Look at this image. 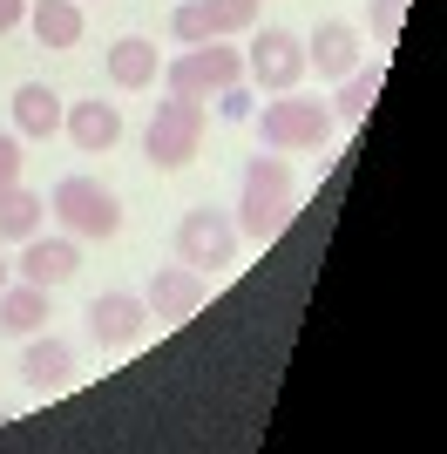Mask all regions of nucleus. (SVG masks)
Instances as JSON below:
<instances>
[{
	"label": "nucleus",
	"mask_w": 447,
	"mask_h": 454,
	"mask_svg": "<svg viewBox=\"0 0 447 454\" xmlns=\"http://www.w3.org/2000/svg\"><path fill=\"white\" fill-rule=\"evenodd\" d=\"M298 217V176L292 163H285L278 150L271 156H251L244 163V190H238V238H251V245H271V238H285V224Z\"/></svg>",
	"instance_id": "obj_1"
},
{
	"label": "nucleus",
	"mask_w": 447,
	"mask_h": 454,
	"mask_svg": "<svg viewBox=\"0 0 447 454\" xmlns=\"http://www.w3.org/2000/svg\"><path fill=\"white\" fill-rule=\"evenodd\" d=\"M251 122H258L264 136V150H278V156H305V150H325L333 143V102H318V95H271L264 109H251Z\"/></svg>",
	"instance_id": "obj_2"
},
{
	"label": "nucleus",
	"mask_w": 447,
	"mask_h": 454,
	"mask_svg": "<svg viewBox=\"0 0 447 454\" xmlns=\"http://www.w3.org/2000/svg\"><path fill=\"white\" fill-rule=\"evenodd\" d=\"M197 143H204V102L197 95H163L156 115H149V129H143V156L156 170H184L197 156Z\"/></svg>",
	"instance_id": "obj_3"
},
{
	"label": "nucleus",
	"mask_w": 447,
	"mask_h": 454,
	"mask_svg": "<svg viewBox=\"0 0 447 454\" xmlns=\"http://www.w3.org/2000/svg\"><path fill=\"white\" fill-rule=\"evenodd\" d=\"M48 210L61 217V231L68 238H115L122 231V197H115L109 184H95V176H61L55 197H48Z\"/></svg>",
	"instance_id": "obj_4"
},
{
	"label": "nucleus",
	"mask_w": 447,
	"mask_h": 454,
	"mask_svg": "<svg viewBox=\"0 0 447 454\" xmlns=\"http://www.w3.org/2000/svg\"><path fill=\"white\" fill-rule=\"evenodd\" d=\"M231 82H244V55H238V48H224V41H197V48H184V55L163 61V89L169 95H197V102H210V95L231 89Z\"/></svg>",
	"instance_id": "obj_5"
},
{
	"label": "nucleus",
	"mask_w": 447,
	"mask_h": 454,
	"mask_svg": "<svg viewBox=\"0 0 447 454\" xmlns=\"http://www.w3.org/2000/svg\"><path fill=\"white\" fill-rule=\"evenodd\" d=\"M176 258H184L190 271H231L238 265V224H231V210H217V204L184 210V224H176Z\"/></svg>",
	"instance_id": "obj_6"
},
{
	"label": "nucleus",
	"mask_w": 447,
	"mask_h": 454,
	"mask_svg": "<svg viewBox=\"0 0 447 454\" xmlns=\"http://www.w3.org/2000/svg\"><path fill=\"white\" fill-rule=\"evenodd\" d=\"M244 75L258 82V89L285 95L305 82V41L292 35V27H264L258 41H251V55H244Z\"/></svg>",
	"instance_id": "obj_7"
},
{
	"label": "nucleus",
	"mask_w": 447,
	"mask_h": 454,
	"mask_svg": "<svg viewBox=\"0 0 447 454\" xmlns=\"http://www.w3.org/2000/svg\"><path fill=\"white\" fill-rule=\"evenodd\" d=\"M74 271H82V238H20V258H14V278H27V285H68Z\"/></svg>",
	"instance_id": "obj_8"
},
{
	"label": "nucleus",
	"mask_w": 447,
	"mask_h": 454,
	"mask_svg": "<svg viewBox=\"0 0 447 454\" xmlns=\"http://www.w3.org/2000/svg\"><path fill=\"white\" fill-rule=\"evenodd\" d=\"M305 68H318V82H346L359 68V27L353 20H318L305 35Z\"/></svg>",
	"instance_id": "obj_9"
},
{
	"label": "nucleus",
	"mask_w": 447,
	"mask_h": 454,
	"mask_svg": "<svg viewBox=\"0 0 447 454\" xmlns=\"http://www.w3.org/2000/svg\"><path fill=\"white\" fill-rule=\"evenodd\" d=\"M143 305H149V319H190L197 305H204V271H190V265H163V271H149V292H143Z\"/></svg>",
	"instance_id": "obj_10"
},
{
	"label": "nucleus",
	"mask_w": 447,
	"mask_h": 454,
	"mask_svg": "<svg viewBox=\"0 0 447 454\" xmlns=\"http://www.w3.org/2000/svg\"><path fill=\"white\" fill-rule=\"evenodd\" d=\"M149 325V305L136 299V292H102V299H89V333L102 346H136Z\"/></svg>",
	"instance_id": "obj_11"
},
{
	"label": "nucleus",
	"mask_w": 447,
	"mask_h": 454,
	"mask_svg": "<svg viewBox=\"0 0 447 454\" xmlns=\"http://www.w3.org/2000/svg\"><path fill=\"white\" fill-rule=\"evenodd\" d=\"M61 129L74 136V150L102 156V150H115V143H122V109H115V102H102V95H89V102L61 109Z\"/></svg>",
	"instance_id": "obj_12"
},
{
	"label": "nucleus",
	"mask_w": 447,
	"mask_h": 454,
	"mask_svg": "<svg viewBox=\"0 0 447 454\" xmlns=\"http://www.w3.org/2000/svg\"><path fill=\"white\" fill-rule=\"evenodd\" d=\"M20 380H27L35 394H61V387H74V346L55 340V333H48V340L35 333L27 353H20Z\"/></svg>",
	"instance_id": "obj_13"
},
{
	"label": "nucleus",
	"mask_w": 447,
	"mask_h": 454,
	"mask_svg": "<svg viewBox=\"0 0 447 454\" xmlns=\"http://www.w3.org/2000/svg\"><path fill=\"white\" fill-rule=\"evenodd\" d=\"M48 319H55V305H48V285L14 278L7 292H0V333H14V340H35Z\"/></svg>",
	"instance_id": "obj_14"
},
{
	"label": "nucleus",
	"mask_w": 447,
	"mask_h": 454,
	"mask_svg": "<svg viewBox=\"0 0 447 454\" xmlns=\"http://www.w3.org/2000/svg\"><path fill=\"white\" fill-rule=\"evenodd\" d=\"M109 82H115V89H149V82H163V55H156V41L122 35L109 48Z\"/></svg>",
	"instance_id": "obj_15"
},
{
	"label": "nucleus",
	"mask_w": 447,
	"mask_h": 454,
	"mask_svg": "<svg viewBox=\"0 0 447 454\" xmlns=\"http://www.w3.org/2000/svg\"><path fill=\"white\" fill-rule=\"evenodd\" d=\"M27 27H35L41 48H74L82 41V0H35Z\"/></svg>",
	"instance_id": "obj_16"
},
{
	"label": "nucleus",
	"mask_w": 447,
	"mask_h": 454,
	"mask_svg": "<svg viewBox=\"0 0 447 454\" xmlns=\"http://www.w3.org/2000/svg\"><path fill=\"white\" fill-rule=\"evenodd\" d=\"M14 129L20 136H55L61 129V95L48 82H20L14 89Z\"/></svg>",
	"instance_id": "obj_17"
},
{
	"label": "nucleus",
	"mask_w": 447,
	"mask_h": 454,
	"mask_svg": "<svg viewBox=\"0 0 447 454\" xmlns=\"http://www.w3.org/2000/svg\"><path fill=\"white\" fill-rule=\"evenodd\" d=\"M41 217H48V197H35L27 184L0 190V245H20V238H35Z\"/></svg>",
	"instance_id": "obj_18"
},
{
	"label": "nucleus",
	"mask_w": 447,
	"mask_h": 454,
	"mask_svg": "<svg viewBox=\"0 0 447 454\" xmlns=\"http://www.w3.org/2000/svg\"><path fill=\"white\" fill-rule=\"evenodd\" d=\"M372 95H380V68H366V61H359L353 75L339 82V95H333V122H359V115L372 109Z\"/></svg>",
	"instance_id": "obj_19"
},
{
	"label": "nucleus",
	"mask_w": 447,
	"mask_h": 454,
	"mask_svg": "<svg viewBox=\"0 0 447 454\" xmlns=\"http://www.w3.org/2000/svg\"><path fill=\"white\" fill-rule=\"evenodd\" d=\"M204 20H210L217 41H231V35H244V27L258 20V0H204Z\"/></svg>",
	"instance_id": "obj_20"
},
{
	"label": "nucleus",
	"mask_w": 447,
	"mask_h": 454,
	"mask_svg": "<svg viewBox=\"0 0 447 454\" xmlns=\"http://www.w3.org/2000/svg\"><path fill=\"white\" fill-rule=\"evenodd\" d=\"M366 20H372V35L393 41L400 35V20H407V0H366Z\"/></svg>",
	"instance_id": "obj_21"
},
{
	"label": "nucleus",
	"mask_w": 447,
	"mask_h": 454,
	"mask_svg": "<svg viewBox=\"0 0 447 454\" xmlns=\"http://www.w3.org/2000/svg\"><path fill=\"white\" fill-rule=\"evenodd\" d=\"M20 163H27V156H20V129H0V190L20 184Z\"/></svg>",
	"instance_id": "obj_22"
},
{
	"label": "nucleus",
	"mask_w": 447,
	"mask_h": 454,
	"mask_svg": "<svg viewBox=\"0 0 447 454\" xmlns=\"http://www.w3.org/2000/svg\"><path fill=\"white\" fill-rule=\"evenodd\" d=\"M217 109L231 115V122H251V109H258V95L244 89V82H231V89H217Z\"/></svg>",
	"instance_id": "obj_23"
},
{
	"label": "nucleus",
	"mask_w": 447,
	"mask_h": 454,
	"mask_svg": "<svg viewBox=\"0 0 447 454\" xmlns=\"http://www.w3.org/2000/svg\"><path fill=\"white\" fill-rule=\"evenodd\" d=\"M20 20H27V0H0V35H14Z\"/></svg>",
	"instance_id": "obj_24"
},
{
	"label": "nucleus",
	"mask_w": 447,
	"mask_h": 454,
	"mask_svg": "<svg viewBox=\"0 0 447 454\" xmlns=\"http://www.w3.org/2000/svg\"><path fill=\"white\" fill-rule=\"evenodd\" d=\"M7 285H14V258H7V251H0V292H7Z\"/></svg>",
	"instance_id": "obj_25"
}]
</instances>
